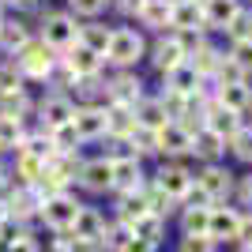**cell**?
I'll use <instances>...</instances> for the list:
<instances>
[{
    "label": "cell",
    "mask_w": 252,
    "mask_h": 252,
    "mask_svg": "<svg viewBox=\"0 0 252 252\" xmlns=\"http://www.w3.org/2000/svg\"><path fill=\"white\" fill-rule=\"evenodd\" d=\"M19 68L27 75H34V79H45V75H53V49L45 42H27L19 49Z\"/></svg>",
    "instance_id": "cell-1"
},
{
    "label": "cell",
    "mask_w": 252,
    "mask_h": 252,
    "mask_svg": "<svg viewBox=\"0 0 252 252\" xmlns=\"http://www.w3.org/2000/svg\"><path fill=\"white\" fill-rule=\"evenodd\" d=\"M241 215L233 207H211L207 211V237L211 241H237Z\"/></svg>",
    "instance_id": "cell-2"
},
{
    "label": "cell",
    "mask_w": 252,
    "mask_h": 252,
    "mask_svg": "<svg viewBox=\"0 0 252 252\" xmlns=\"http://www.w3.org/2000/svg\"><path fill=\"white\" fill-rule=\"evenodd\" d=\"M105 57L117 61V64H136L139 57H143V38H139L136 31H113Z\"/></svg>",
    "instance_id": "cell-3"
},
{
    "label": "cell",
    "mask_w": 252,
    "mask_h": 252,
    "mask_svg": "<svg viewBox=\"0 0 252 252\" xmlns=\"http://www.w3.org/2000/svg\"><path fill=\"white\" fill-rule=\"evenodd\" d=\"M72 241H102V233H105V219L98 215L94 207H79L75 211V219H72Z\"/></svg>",
    "instance_id": "cell-4"
},
{
    "label": "cell",
    "mask_w": 252,
    "mask_h": 252,
    "mask_svg": "<svg viewBox=\"0 0 252 252\" xmlns=\"http://www.w3.org/2000/svg\"><path fill=\"white\" fill-rule=\"evenodd\" d=\"M75 211H79V203H75V200H68V196H53V200H42L38 215H42V219L49 222L53 230H61V233H64L68 226H72Z\"/></svg>",
    "instance_id": "cell-5"
},
{
    "label": "cell",
    "mask_w": 252,
    "mask_h": 252,
    "mask_svg": "<svg viewBox=\"0 0 252 252\" xmlns=\"http://www.w3.org/2000/svg\"><path fill=\"white\" fill-rule=\"evenodd\" d=\"M75 38H79V31H75V23L68 19V15H49V19H45V38L42 42L49 45V49H72Z\"/></svg>",
    "instance_id": "cell-6"
},
{
    "label": "cell",
    "mask_w": 252,
    "mask_h": 252,
    "mask_svg": "<svg viewBox=\"0 0 252 252\" xmlns=\"http://www.w3.org/2000/svg\"><path fill=\"white\" fill-rule=\"evenodd\" d=\"M139 162L136 158H113L109 162V189H121V192H136L139 189Z\"/></svg>",
    "instance_id": "cell-7"
},
{
    "label": "cell",
    "mask_w": 252,
    "mask_h": 252,
    "mask_svg": "<svg viewBox=\"0 0 252 252\" xmlns=\"http://www.w3.org/2000/svg\"><path fill=\"white\" fill-rule=\"evenodd\" d=\"M68 57H64V68L75 75V79H83V75H98V68H102V57L98 53H91L87 45L75 42L72 49H64Z\"/></svg>",
    "instance_id": "cell-8"
},
{
    "label": "cell",
    "mask_w": 252,
    "mask_h": 252,
    "mask_svg": "<svg viewBox=\"0 0 252 252\" xmlns=\"http://www.w3.org/2000/svg\"><path fill=\"white\" fill-rule=\"evenodd\" d=\"M72 128H75V136H79V139L105 136V109H94V105L75 109V113H72Z\"/></svg>",
    "instance_id": "cell-9"
},
{
    "label": "cell",
    "mask_w": 252,
    "mask_h": 252,
    "mask_svg": "<svg viewBox=\"0 0 252 252\" xmlns=\"http://www.w3.org/2000/svg\"><path fill=\"white\" fill-rule=\"evenodd\" d=\"M155 147L166 151V155H185V151H192V136L181 132L177 125H162L155 132Z\"/></svg>",
    "instance_id": "cell-10"
},
{
    "label": "cell",
    "mask_w": 252,
    "mask_h": 252,
    "mask_svg": "<svg viewBox=\"0 0 252 252\" xmlns=\"http://www.w3.org/2000/svg\"><path fill=\"white\" fill-rule=\"evenodd\" d=\"M196 185H200V189L211 196V203H215V200H222V196L230 192V185H233V173H230V169L211 166V169H203V173H200V181H196Z\"/></svg>",
    "instance_id": "cell-11"
},
{
    "label": "cell",
    "mask_w": 252,
    "mask_h": 252,
    "mask_svg": "<svg viewBox=\"0 0 252 252\" xmlns=\"http://www.w3.org/2000/svg\"><path fill=\"white\" fill-rule=\"evenodd\" d=\"M203 128H211V132H215V136H237V128H241V121H237V113H230V109H222L219 102H211V109H207V125Z\"/></svg>",
    "instance_id": "cell-12"
},
{
    "label": "cell",
    "mask_w": 252,
    "mask_h": 252,
    "mask_svg": "<svg viewBox=\"0 0 252 252\" xmlns=\"http://www.w3.org/2000/svg\"><path fill=\"white\" fill-rule=\"evenodd\" d=\"M105 132H113V136H121V139L132 136V132H136V113H132V105L113 102V109L105 113Z\"/></svg>",
    "instance_id": "cell-13"
},
{
    "label": "cell",
    "mask_w": 252,
    "mask_h": 252,
    "mask_svg": "<svg viewBox=\"0 0 252 252\" xmlns=\"http://www.w3.org/2000/svg\"><path fill=\"white\" fill-rule=\"evenodd\" d=\"M189 185H192V177H189L181 166H162V173H158V185H155V189H162L169 200H181Z\"/></svg>",
    "instance_id": "cell-14"
},
{
    "label": "cell",
    "mask_w": 252,
    "mask_h": 252,
    "mask_svg": "<svg viewBox=\"0 0 252 252\" xmlns=\"http://www.w3.org/2000/svg\"><path fill=\"white\" fill-rule=\"evenodd\" d=\"M4 207H8V219L23 222V219H31V215H38L42 200L34 196V189H19V192H11V200L4 203Z\"/></svg>",
    "instance_id": "cell-15"
},
{
    "label": "cell",
    "mask_w": 252,
    "mask_h": 252,
    "mask_svg": "<svg viewBox=\"0 0 252 252\" xmlns=\"http://www.w3.org/2000/svg\"><path fill=\"white\" fill-rule=\"evenodd\" d=\"M233 15H237V0H207V8H203V23L219 27V31L230 27Z\"/></svg>",
    "instance_id": "cell-16"
},
{
    "label": "cell",
    "mask_w": 252,
    "mask_h": 252,
    "mask_svg": "<svg viewBox=\"0 0 252 252\" xmlns=\"http://www.w3.org/2000/svg\"><path fill=\"white\" fill-rule=\"evenodd\" d=\"M72 102L68 98H45L42 102V121L49 128H61V125H72Z\"/></svg>",
    "instance_id": "cell-17"
},
{
    "label": "cell",
    "mask_w": 252,
    "mask_h": 252,
    "mask_svg": "<svg viewBox=\"0 0 252 252\" xmlns=\"http://www.w3.org/2000/svg\"><path fill=\"white\" fill-rule=\"evenodd\" d=\"M155 64L162 72H173V68L185 64V49L177 45V38H162V42L155 45Z\"/></svg>",
    "instance_id": "cell-18"
},
{
    "label": "cell",
    "mask_w": 252,
    "mask_h": 252,
    "mask_svg": "<svg viewBox=\"0 0 252 252\" xmlns=\"http://www.w3.org/2000/svg\"><path fill=\"white\" fill-rule=\"evenodd\" d=\"M169 91L181 98H189V94H200V75L192 72L189 64H181V68H173L169 72Z\"/></svg>",
    "instance_id": "cell-19"
},
{
    "label": "cell",
    "mask_w": 252,
    "mask_h": 252,
    "mask_svg": "<svg viewBox=\"0 0 252 252\" xmlns=\"http://www.w3.org/2000/svg\"><path fill=\"white\" fill-rule=\"evenodd\" d=\"M79 177H83V185L91 192H105L109 189V162H105V158L87 162V166H79Z\"/></svg>",
    "instance_id": "cell-20"
},
{
    "label": "cell",
    "mask_w": 252,
    "mask_h": 252,
    "mask_svg": "<svg viewBox=\"0 0 252 252\" xmlns=\"http://www.w3.org/2000/svg\"><path fill=\"white\" fill-rule=\"evenodd\" d=\"M169 23H173V27H181V31H196V27L203 23V8L196 4V0L173 4V15H169Z\"/></svg>",
    "instance_id": "cell-21"
},
{
    "label": "cell",
    "mask_w": 252,
    "mask_h": 252,
    "mask_svg": "<svg viewBox=\"0 0 252 252\" xmlns=\"http://www.w3.org/2000/svg\"><path fill=\"white\" fill-rule=\"evenodd\" d=\"M109 38H113V31H105V27L91 23V27H83V31H79V38H75V42L87 45V49L98 53V57H105V49H109Z\"/></svg>",
    "instance_id": "cell-22"
},
{
    "label": "cell",
    "mask_w": 252,
    "mask_h": 252,
    "mask_svg": "<svg viewBox=\"0 0 252 252\" xmlns=\"http://www.w3.org/2000/svg\"><path fill=\"white\" fill-rule=\"evenodd\" d=\"M143 215H147V200H143V192H125V196H121V222L132 230V222H139Z\"/></svg>",
    "instance_id": "cell-23"
},
{
    "label": "cell",
    "mask_w": 252,
    "mask_h": 252,
    "mask_svg": "<svg viewBox=\"0 0 252 252\" xmlns=\"http://www.w3.org/2000/svg\"><path fill=\"white\" fill-rule=\"evenodd\" d=\"M109 94H113V102H121V105H132V102H139V79L136 75H117L113 79V87H109Z\"/></svg>",
    "instance_id": "cell-24"
},
{
    "label": "cell",
    "mask_w": 252,
    "mask_h": 252,
    "mask_svg": "<svg viewBox=\"0 0 252 252\" xmlns=\"http://www.w3.org/2000/svg\"><path fill=\"white\" fill-rule=\"evenodd\" d=\"M162 230H166V219H158V215H143L139 222H132V237H139V241H151V245H158Z\"/></svg>",
    "instance_id": "cell-25"
},
{
    "label": "cell",
    "mask_w": 252,
    "mask_h": 252,
    "mask_svg": "<svg viewBox=\"0 0 252 252\" xmlns=\"http://www.w3.org/2000/svg\"><path fill=\"white\" fill-rule=\"evenodd\" d=\"M136 125L139 128H162V125H169L166 121V109H162V102H139V109H136Z\"/></svg>",
    "instance_id": "cell-26"
},
{
    "label": "cell",
    "mask_w": 252,
    "mask_h": 252,
    "mask_svg": "<svg viewBox=\"0 0 252 252\" xmlns=\"http://www.w3.org/2000/svg\"><path fill=\"white\" fill-rule=\"evenodd\" d=\"M192 151H196V155H203V158H219L226 147H222V136H215L211 128H200V132L192 136Z\"/></svg>",
    "instance_id": "cell-27"
},
{
    "label": "cell",
    "mask_w": 252,
    "mask_h": 252,
    "mask_svg": "<svg viewBox=\"0 0 252 252\" xmlns=\"http://www.w3.org/2000/svg\"><path fill=\"white\" fill-rule=\"evenodd\" d=\"M219 105H222V109H230V113H241L245 105H249V87H245V83L219 87Z\"/></svg>",
    "instance_id": "cell-28"
},
{
    "label": "cell",
    "mask_w": 252,
    "mask_h": 252,
    "mask_svg": "<svg viewBox=\"0 0 252 252\" xmlns=\"http://www.w3.org/2000/svg\"><path fill=\"white\" fill-rule=\"evenodd\" d=\"M23 143V117H4L0 113V151Z\"/></svg>",
    "instance_id": "cell-29"
},
{
    "label": "cell",
    "mask_w": 252,
    "mask_h": 252,
    "mask_svg": "<svg viewBox=\"0 0 252 252\" xmlns=\"http://www.w3.org/2000/svg\"><path fill=\"white\" fill-rule=\"evenodd\" d=\"M139 15H143V23H147V27H166L169 15H173V4H169V0H147Z\"/></svg>",
    "instance_id": "cell-30"
},
{
    "label": "cell",
    "mask_w": 252,
    "mask_h": 252,
    "mask_svg": "<svg viewBox=\"0 0 252 252\" xmlns=\"http://www.w3.org/2000/svg\"><path fill=\"white\" fill-rule=\"evenodd\" d=\"M49 143H53V151H57V155H75L79 136H75L72 125H61V128H53V132H49Z\"/></svg>",
    "instance_id": "cell-31"
},
{
    "label": "cell",
    "mask_w": 252,
    "mask_h": 252,
    "mask_svg": "<svg viewBox=\"0 0 252 252\" xmlns=\"http://www.w3.org/2000/svg\"><path fill=\"white\" fill-rule=\"evenodd\" d=\"M45 169H49L61 185H68V181H75V173H79V162H75V155H57Z\"/></svg>",
    "instance_id": "cell-32"
},
{
    "label": "cell",
    "mask_w": 252,
    "mask_h": 252,
    "mask_svg": "<svg viewBox=\"0 0 252 252\" xmlns=\"http://www.w3.org/2000/svg\"><path fill=\"white\" fill-rule=\"evenodd\" d=\"M219 61H222V57L211 49V45H200V49L192 53V64H189V68H192L196 75H211L215 68H219Z\"/></svg>",
    "instance_id": "cell-33"
},
{
    "label": "cell",
    "mask_w": 252,
    "mask_h": 252,
    "mask_svg": "<svg viewBox=\"0 0 252 252\" xmlns=\"http://www.w3.org/2000/svg\"><path fill=\"white\" fill-rule=\"evenodd\" d=\"M207 211L211 207H189L185 211V237H207Z\"/></svg>",
    "instance_id": "cell-34"
},
{
    "label": "cell",
    "mask_w": 252,
    "mask_h": 252,
    "mask_svg": "<svg viewBox=\"0 0 252 252\" xmlns=\"http://www.w3.org/2000/svg\"><path fill=\"white\" fill-rule=\"evenodd\" d=\"M23 155H31V158H38V162L49 166L53 158H57V151H53L49 136H34V139H27V151H23Z\"/></svg>",
    "instance_id": "cell-35"
},
{
    "label": "cell",
    "mask_w": 252,
    "mask_h": 252,
    "mask_svg": "<svg viewBox=\"0 0 252 252\" xmlns=\"http://www.w3.org/2000/svg\"><path fill=\"white\" fill-rule=\"evenodd\" d=\"M215 75H219V83H222V87H237V83H245V72L230 61V57H222V61H219Z\"/></svg>",
    "instance_id": "cell-36"
},
{
    "label": "cell",
    "mask_w": 252,
    "mask_h": 252,
    "mask_svg": "<svg viewBox=\"0 0 252 252\" xmlns=\"http://www.w3.org/2000/svg\"><path fill=\"white\" fill-rule=\"evenodd\" d=\"M0 45L23 49V45H27V31H23L19 23H0Z\"/></svg>",
    "instance_id": "cell-37"
},
{
    "label": "cell",
    "mask_w": 252,
    "mask_h": 252,
    "mask_svg": "<svg viewBox=\"0 0 252 252\" xmlns=\"http://www.w3.org/2000/svg\"><path fill=\"white\" fill-rule=\"evenodd\" d=\"M143 200H147V215H158V219H166L169 215V196L162 189H151V192H143Z\"/></svg>",
    "instance_id": "cell-38"
},
{
    "label": "cell",
    "mask_w": 252,
    "mask_h": 252,
    "mask_svg": "<svg viewBox=\"0 0 252 252\" xmlns=\"http://www.w3.org/2000/svg\"><path fill=\"white\" fill-rule=\"evenodd\" d=\"M102 241L109 245V249H117V252H121V249H125L128 241H132V230H128L125 222H117V226H105V233H102Z\"/></svg>",
    "instance_id": "cell-39"
},
{
    "label": "cell",
    "mask_w": 252,
    "mask_h": 252,
    "mask_svg": "<svg viewBox=\"0 0 252 252\" xmlns=\"http://www.w3.org/2000/svg\"><path fill=\"white\" fill-rule=\"evenodd\" d=\"M19 173H23V181H27V189H31L34 181L45 173V162H38V158H31V155H23V158H19Z\"/></svg>",
    "instance_id": "cell-40"
},
{
    "label": "cell",
    "mask_w": 252,
    "mask_h": 252,
    "mask_svg": "<svg viewBox=\"0 0 252 252\" xmlns=\"http://www.w3.org/2000/svg\"><path fill=\"white\" fill-rule=\"evenodd\" d=\"M15 91H23L19 72H15V64H4V68H0V98H4V94H15Z\"/></svg>",
    "instance_id": "cell-41"
},
{
    "label": "cell",
    "mask_w": 252,
    "mask_h": 252,
    "mask_svg": "<svg viewBox=\"0 0 252 252\" xmlns=\"http://www.w3.org/2000/svg\"><path fill=\"white\" fill-rule=\"evenodd\" d=\"M233 155L241 158V162H252V128H237V136H233Z\"/></svg>",
    "instance_id": "cell-42"
},
{
    "label": "cell",
    "mask_w": 252,
    "mask_h": 252,
    "mask_svg": "<svg viewBox=\"0 0 252 252\" xmlns=\"http://www.w3.org/2000/svg\"><path fill=\"white\" fill-rule=\"evenodd\" d=\"M230 61L237 64V68H241L245 75L252 72V38H249V42H237V45H233V53H230Z\"/></svg>",
    "instance_id": "cell-43"
},
{
    "label": "cell",
    "mask_w": 252,
    "mask_h": 252,
    "mask_svg": "<svg viewBox=\"0 0 252 252\" xmlns=\"http://www.w3.org/2000/svg\"><path fill=\"white\" fill-rule=\"evenodd\" d=\"M226 31H230L237 42H249V38H252V15H241V11H237V15H233V23L226 27Z\"/></svg>",
    "instance_id": "cell-44"
},
{
    "label": "cell",
    "mask_w": 252,
    "mask_h": 252,
    "mask_svg": "<svg viewBox=\"0 0 252 252\" xmlns=\"http://www.w3.org/2000/svg\"><path fill=\"white\" fill-rule=\"evenodd\" d=\"M128 139H132V143H136V151H143V155H147V151H158V147H155V128H139V125H136V132H132Z\"/></svg>",
    "instance_id": "cell-45"
},
{
    "label": "cell",
    "mask_w": 252,
    "mask_h": 252,
    "mask_svg": "<svg viewBox=\"0 0 252 252\" xmlns=\"http://www.w3.org/2000/svg\"><path fill=\"white\" fill-rule=\"evenodd\" d=\"M181 200L189 203V207H211V196H207V192L200 189V185H189V189H185V196H181Z\"/></svg>",
    "instance_id": "cell-46"
},
{
    "label": "cell",
    "mask_w": 252,
    "mask_h": 252,
    "mask_svg": "<svg viewBox=\"0 0 252 252\" xmlns=\"http://www.w3.org/2000/svg\"><path fill=\"white\" fill-rule=\"evenodd\" d=\"M27 109V94L15 91V94H4V117H19Z\"/></svg>",
    "instance_id": "cell-47"
},
{
    "label": "cell",
    "mask_w": 252,
    "mask_h": 252,
    "mask_svg": "<svg viewBox=\"0 0 252 252\" xmlns=\"http://www.w3.org/2000/svg\"><path fill=\"white\" fill-rule=\"evenodd\" d=\"M181 252H215L211 237H181Z\"/></svg>",
    "instance_id": "cell-48"
},
{
    "label": "cell",
    "mask_w": 252,
    "mask_h": 252,
    "mask_svg": "<svg viewBox=\"0 0 252 252\" xmlns=\"http://www.w3.org/2000/svg\"><path fill=\"white\" fill-rule=\"evenodd\" d=\"M162 109H166V117H181L189 105H185V98H181V94H173V91H169V94L162 98Z\"/></svg>",
    "instance_id": "cell-49"
},
{
    "label": "cell",
    "mask_w": 252,
    "mask_h": 252,
    "mask_svg": "<svg viewBox=\"0 0 252 252\" xmlns=\"http://www.w3.org/2000/svg\"><path fill=\"white\" fill-rule=\"evenodd\" d=\"M72 8L79 11V15H98V11L105 8V0H72Z\"/></svg>",
    "instance_id": "cell-50"
},
{
    "label": "cell",
    "mask_w": 252,
    "mask_h": 252,
    "mask_svg": "<svg viewBox=\"0 0 252 252\" xmlns=\"http://www.w3.org/2000/svg\"><path fill=\"white\" fill-rule=\"evenodd\" d=\"M75 87H79V94L83 98H94L102 87H98V75H83V79H75Z\"/></svg>",
    "instance_id": "cell-51"
},
{
    "label": "cell",
    "mask_w": 252,
    "mask_h": 252,
    "mask_svg": "<svg viewBox=\"0 0 252 252\" xmlns=\"http://www.w3.org/2000/svg\"><path fill=\"white\" fill-rule=\"evenodd\" d=\"M4 252H42V249H38V241H31V237H27V233H23L19 241H11L8 249H4Z\"/></svg>",
    "instance_id": "cell-52"
},
{
    "label": "cell",
    "mask_w": 252,
    "mask_h": 252,
    "mask_svg": "<svg viewBox=\"0 0 252 252\" xmlns=\"http://www.w3.org/2000/svg\"><path fill=\"white\" fill-rule=\"evenodd\" d=\"M237 241L252 249V219H245V215H241V230H237Z\"/></svg>",
    "instance_id": "cell-53"
},
{
    "label": "cell",
    "mask_w": 252,
    "mask_h": 252,
    "mask_svg": "<svg viewBox=\"0 0 252 252\" xmlns=\"http://www.w3.org/2000/svg\"><path fill=\"white\" fill-rule=\"evenodd\" d=\"M121 252H155V245H151V241H139V237H132V241H128Z\"/></svg>",
    "instance_id": "cell-54"
},
{
    "label": "cell",
    "mask_w": 252,
    "mask_h": 252,
    "mask_svg": "<svg viewBox=\"0 0 252 252\" xmlns=\"http://www.w3.org/2000/svg\"><path fill=\"white\" fill-rule=\"evenodd\" d=\"M117 4H121V11H128V15H132V11H143V4H147V0H117Z\"/></svg>",
    "instance_id": "cell-55"
},
{
    "label": "cell",
    "mask_w": 252,
    "mask_h": 252,
    "mask_svg": "<svg viewBox=\"0 0 252 252\" xmlns=\"http://www.w3.org/2000/svg\"><path fill=\"white\" fill-rule=\"evenodd\" d=\"M68 252H98V245L94 241H72V245H68Z\"/></svg>",
    "instance_id": "cell-56"
},
{
    "label": "cell",
    "mask_w": 252,
    "mask_h": 252,
    "mask_svg": "<svg viewBox=\"0 0 252 252\" xmlns=\"http://www.w3.org/2000/svg\"><path fill=\"white\" fill-rule=\"evenodd\" d=\"M241 200L252 207V177H245V185H241Z\"/></svg>",
    "instance_id": "cell-57"
},
{
    "label": "cell",
    "mask_w": 252,
    "mask_h": 252,
    "mask_svg": "<svg viewBox=\"0 0 252 252\" xmlns=\"http://www.w3.org/2000/svg\"><path fill=\"white\" fill-rule=\"evenodd\" d=\"M8 222V207H4V200H0V226Z\"/></svg>",
    "instance_id": "cell-58"
},
{
    "label": "cell",
    "mask_w": 252,
    "mask_h": 252,
    "mask_svg": "<svg viewBox=\"0 0 252 252\" xmlns=\"http://www.w3.org/2000/svg\"><path fill=\"white\" fill-rule=\"evenodd\" d=\"M4 4H19V8H27V4H31V0H4Z\"/></svg>",
    "instance_id": "cell-59"
},
{
    "label": "cell",
    "mask_w": 252,
    "mask_h": 252,
    "mask_svg": "<svg viewBox=\"0 0 252 252\" xmlns=\"http://www.w3.org/2000/svg\"><path fill=\"white\" fill-rule=\"evenodd\" d=\"M177 4H185V0H177Z\"/></svg>",
    "instance_id": "cell-60"
},
{
    "label": "cell",
    "mask_w": 252,
    "mask_h": 252,
    "mask_svg": "<svg viewBox=\"0 0 252 252\" xmlns=\"http://www.w3.org/2000/svg\"><path fill=\"white\" fill-rule=\"evenodd\" d=\"M249 252H252V249H249Z\"/></svg>",
    "instance_id": "cell-61"
}]
</instances>
